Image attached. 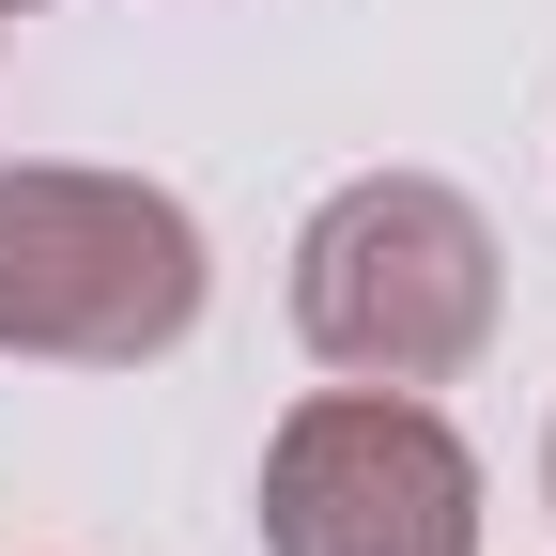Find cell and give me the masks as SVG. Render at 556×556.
I'll list each match as a JSON object with an SVG mask.
<instances>
[{
	"label": "cell",
	"mask_w": 556,
	"mask_h": 556,
	"mask_svg": "<svg viewBox=\"0 0 556 556\" xmlns=\"http://www.w3.org/2000/svg\"><path fill=\"white\" fill-rule=\"evenodd\" d=\"M0 16H47V0H0Z\"/></svg>",
	"instance_id": "277c9868"
},
{
	"label": "cell",
	"mask_w": 556,
	"mask_h": 556,
	"mask_svg": "<svg viewBox=\"0 0 556 556\" xmlns=\"http://www.w3.org/2000/svg\"><path fill=\"white\" fill-rule=\"evenodd\" d=\"M263 556H479V464L417 387H309L263 448Z\"/></svg>",
	"instance_id": "3957f363"
},
{
	"label": "cell",
	"mask_w": 556,
	"mask_h": 556,
	"mask_svg": "<svg viewBox=\"0 0 556 556\" xmlns=\"http://www.w3.org/2000/svg\"><path fill=\"white\" fill-rule=\"evenodd\" d=\"M294 340L340 387H448L495 340V217L433 170H356L294 232Z\"/></svg>",
	"instance_id": "7a4b0ae2"
},
{
	"label": "cell",
	"mask_w": 556,
	"mask_h": 556,
	"mask_svg": "<svg viewBox=\"0 0 556 556\" xmlns=\"http://www.w3.org/2000/svg\"><path fill=\"white\" fill-rule=\"evenodd\" d=\"M541 479H556V448H541Z\"/></svg>",
	"instance_id": "5b68a950"
},
{
	"label": "cell",
	"mask_w": 556,
	"mask_h": 556,
	"mask_svg": "<svg viewBox=\"0 0 556 556\" xmlns=\"http://www.w3.org/2000/svg\"><path fill=\"white\" fill-rule=\"evenodd\" d=\"M201 217L139 170H62L16 155L0 170V356L47 371H155L201 325Z\"/></svg>",
	"instance_id": "6da1fadb"
}]
</instances>
